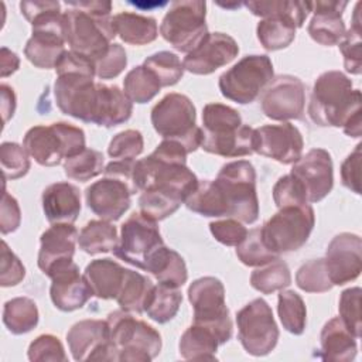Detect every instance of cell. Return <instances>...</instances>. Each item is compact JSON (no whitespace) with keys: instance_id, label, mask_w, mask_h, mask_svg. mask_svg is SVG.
<instances>
[{"instance_id":"35","label":"cell","mask_w":362,"mask_h":362,"mask_svg":"<svg viewBox=\"0 0 362 362\" xmlns=\"http://www.w3.org/2000/svg\"><path fill=\"white\" fill-rule=\"evenodd\" d=\"M3 324L8 332L21 335L33 331L38 324V308L28 297H16L4 303Z\"/></svg>"},{"instance_id":"7","label":"cell","mask_w":362,"mask_h":362,"mask_svg":"<svg viewBox=\"0 0 362 362\" xmlns=\"http://www.w3.org/2000/svg\"><path fill=\"white\" fill-rule=\"evenodd\" d=\"M315 223L310 204L288 205L269 218L260 228L263 243L276 255L296 252L305 245Z\"/></svg>"},{"instance_id":"30","label":"cell","mask_w":362,"mask_h":362,"mask_svg":"<svg viewBox=\"0 0 362 362\" xmlns=\"http://www.w3.org/2000/svg\"><path fill=\"white\" fill-rule=\"evenodd\" d=\"M297 28H300V25L294 17L288 14H274L257 23L256 34L264 49L277 51L287 48L293 42Z\"/></svg>"},{"instance_id":"19","label":"cell","mask_w":362,"mask_h":362,"mask_svg":"<svg viewBox=\"0 0 362 362\" xmlns=\"http://www.w3.org/2000/svg\"><path fill=\"white\" fill-rule=\"evenodd\" d=\"M290 174L303 185L308 204L324 199L334 187L331 154L324 148H311L294 164Z\"/></svg>"},{"instance_id":"33","label":"cell","mask_w":362,"mask_h":362,"mask_svg":"<svg viewBox=\"0 0 362 362\" xmlns=\"http://www.w3.org/2000/svg\"><path fill=\"white\" fill-rule=\"evenodd\" d=\"M153 287L154 284L147 276L126 269L124 280L116 301L122 310L141 314L146 310V304L150 298Z\"/></svg>"},{"instance_id":"43","label":"cell","mask_w":362,"mask_h":362,"mask_svg":"<svg viewBox=\"0 0 362 362\" xmlns=\"http://www.w3.org/2000/svg\"><path fill=\"white\" fill-rule=\"evenodd\" d=\"M160 81L161 86L175 85L184 75V65L177 54L170 51H158L147 57L143 62Z\"/></svg>"},{"instance_id":"11","label":"cell","mask_w":362,"mask_h":362,"mask_svg":"<svg viewBox=\"0 0 362 362\" xmlns=\"http://www.w3.org/2000/svg\"><path fill=\"white\" fill-rule=\"evenodd\" d=\"M273 75V64L267 55H246L219 76L218 86L223 98L247 105L260 95Z\"/></svg>"},{"instance_id":"4","label":"cell","mask_w":362,"mask_h":362,"mask_svg":"<svg viewBox=\"0 0 362 362\" xmlns=\"http://www.w3.org/2000/svg\"><path fill=\"white\" fill-rule=\"evenodd\" d=\"M119 362H150L161 351L160 332L129 311L117 310L106 318Z\"/></svg>"},{"instance_id":"58","label":"cell","mask_w":362,"mask_h":362,"mask_svg":"<svg viewBox=\"0 0 362 362\" xmlns=\"http://www.w3.org/2000/svg\"><path fill=\"white\" fill-rule=\"evenodd\" d=\"M68 7L79 8L96 16H110L112 3L110 1H65Z\"/></svg>"},{"instance_id":"1","label":"cell","mask_w":362,"mask_h":362,"mask_svg":"<svg viewBox=\"0 0 362 362\" xmlns=\"http://www.w3.org/2000/svg\"><path fill=\"white\" fill-rule=\"evenodd\" d=\"M361 90L341 71L321 74L313 86L308 116L321 127H342L349 137H361L362 113Z\"/></svg>"},{"instance_id":"28","label":"cell","mask_w":362,"mask_h":362,"mask_svg":"<svg viewBox=\"0 0 362 362\" xmlns=\"http://www.w3.org/2000/svg\"><path fill=\"white\" fill-rule=\"evenodd\" d=\"M144 272H148L160 284L178 288L188 279V272L182 256L165 245L160 246L150 256Z\"/></svg>"},{"instance_id":"32","label":"cell","mask_w":362,"mask_h":362,"mask_svg":"<svg viewBox=\"0 0 362 362\" xmlns=\"http://www.w3.org/2000/svg\"><path fill=\"white\" fill-rule=\"evenodd\" d=\"M219 341L215 334L199 324H191L180 338L178 351L187 361H215Z\"/></svg>"},{"instance_id":"22","label":"cell","mask_w":362,"mask_h":362,"mask_svg":"<svg viewBox=\"0 0 362 362\" xmlns=\"http://www.w3.org/2000/svg\"><path fill=\"white\" fill-rule=\"evenodd\" d=\"M132 192L129 187L116 178L103 177L85 189L88 208L103 221H117L130 208Z\"/></svg>"},{"instance_id":"49","label":"cell","mask_w":362,"mask_h":362,"mask_svg":"<svg viewBox=\"0 0 362 362\" xmlns=\"http://www.w3.org/2000/svg\"><path fill=\"white\" fill-rule=\"evenodd\" d=\"M27 356L33 362H66L64 345L58 337L52 334L38 335L28 346Z\"/></svg>"},{"instance_id":"21","label":"cell","mask_w":362,"mask_h":362,"mask_svg":"<svg viewBox=\"0 0 362 362\" xmlns=\"http://www.w3.org/2000/svg\"><path fill=\"white\" fill-rule=\"evenodd\" d=\"M239 54L238 42L225 33H208L201 44L184 57L182 65L191 74L209 75L233 61Z\"/></svg>"},{"instance_id":"47","label":"cell","mask_w":362,"mask_h":362,"mask_svg":"<svg viewBox=\"0 0 362 362\" xmlns=\"http://www.w3.org/2000/svg\"><path fill=\"white\" fill-rule=\"evenodd\" d=\"M361 294V287H349L341 293L338 303L339 318L356 339L361 337L362 332Z\"/></svg>"},{"instance_id":"34","label":"cell","mask_w":362,"mask_h":362,"mask_svg":"<svg viewBox=\"0 0 362 362\" xmlns=\"http://www.w3.org/2000/svg\"><path fill=\"white\" fill-rule=\"evenodd\" d=\"M117 243V229L109 221H89L79 232L78 245L88 255L106 253Z\"/></svg>"},{"instance_id":"14","label":"cell","mask_w":362,"mask_h":362,"mask_svg":"<svg viewBox=\"0 0 362 362\" xmlns=\"http://www.w3.org/2000/svg\"><path fill=\"white\" fill-rule=\"evenodd\" d=\"M163 245L157 222L141 212H133L120 228L113 253L117 259L144 270L150 256Z\"/></svg>"},{"instance_id":"37","label":"cell","mask_w":362,"mask_h":362,"mask_svg":"<svg viewBox=\"0 0 362 362\" xmlns=\"http://www.w3.org/2000/svg\"><path fill=\"white\" fill-rule=\"evenodd\" d=\"M161 88L158 78L144 65L134 66L123 79V92L134 103L150 102Z\"/></svg>"},{"instance_id":"20","label":"cell","mask_w":362,"mask_h":362,"mask_svg":"<svg viewBox=\"0 0 362 362\" xmlns=\"http://www.w3.org/2000/svg\"><path fill=\"white\" fill-rule=\"evenodd\" d=\"M324 262L334 286L354 281L362 270V240L359 235L342 232L334 236L328 243Z\"/></svg>"},{"instance_id":"8","label":"cell","mask_w":362,"mask_h":362,"mask_svg":"<svg viewBox=\"0 0 362 362\" xmlns=\"http://www.w3.org/2000/svg\"><path fill=\"white\" fill-rule=\"evenodd\" d=\"M187 294L194 310V324L209 328L219 345L226 344L232 337L233 325L222 281L212 276L199 277L189 284Z\"/></svg>"},{"instance_id":"31","label":"cell","mask_w":362,"mask_h":362,"mask_svg":"<svg viewBox=\"0 0 362 362\" xmlns=\"http://www.w3.org/2000/svg\"><path fill=\"white\" fill-rule=\"evenodd\" d=\"M116 35L132 45H146L158 35L157 21L153 17L123 11L112 17Z\"/></svg>"},{"instance_id":"10","label":"cell","mask_w":362,"mask_h":362,"mask_svg":"<svg viewBox=\"0 0 362 362\" xmlns=\"http://www.w3.org/2000/svg\"><path fill=\"white\" fill-rule=\"evenodd\" d=\"M206 3L202 0L174 1L161 20L160 34L180 52H191L208 35Z\"/></svg>"},{"instance_id":"12","label":"cell","mask_w":362,"mask_h":362,"mask_svg":"<svg viewBox=\"0 0 362 362\" xmlns=\"http://www.w3.org/2000/svg\"><path fill=\"white\" fill-rule=\"evenodd\" d=\"M236 324L238 338L249 355L264 356L276 348L280 332L272 307L263 298H255L240 308Z\"/></svg>"},{"instance_id":"9","label":"cell","mask_w":362,"mask_h":362,"mask_svg":"<svg viewBox=\"0 0 362 362\" xmlns=\"http://www.w3.org/2000/svg\"><path fill=\"white\" fill-rule=\"evenodd\" d=\"M64 35L71 51L95 61L107 51L116 31L112 17L71 7L64 13Z\"/></svg>"},{"instance_id":"23","label":"cell","mask_w":362,"mask_h":362,"mask_svg":"<svg viewBox=\"0 0 362 362\" xmlns=\"http://www.w3.org/2000/svg\"><path fill=\"white\" fill-rule=\"evenodd\" d=\"M78 230L74 223H52L40 238L37 264L47 274L57 263L74 257L78 243Z\"/></svg>"},{"instance_id":"45","label":"cell","mask_w":362,"mask_h":362,"mask_svg":"<svg viewBox=\"0 0 362 362\" xmlns=\"http://www.w3.org/2000/svg\"><path fill=\"white\" fill-rule=\"evenodd\" d=\"M296 284L305 293H325L334 287L324 259H311L303 263L296 273Z\"/></svg>"},{"instance_id":"44","label":"cell","mask_w":362,"mask_h":362,"mask_svg":"<svg viewBox=\"0 0 362 362\" xmlns=\"http://www.w3.org/2000/svg\"><path fill=\"white\" fill-rule=\"evenodd\" d=\"M236 256L245 266L250 267H259L280 257L266 247L260 235V228L247 230L245 239L236 246Z\"/></svg>"},{"instance_id":"40","label":"cell","mask_w":362,"mask_h":362,"mask_svg":"<svg viewBox=\"0 0 362 362\" xmlns=\"http://www.w3.org/2000/svg\"><path fill=\"white\" fill-rule=\"evenodd\" d=\"M103 154L93 148H85L74 157L64 161V171L68 178L76 180L79 182L89 181L98 177L105 170Z\"/></svg>"},{"instance_id":"38","label":"cell","mask_w":362,"mask_h":362,"mask_svg":"<svg viewBox=\"0 0 362 362\" xmlns=\"http://www.w3.org/2000/svg\"><path fill=\"white\" fill-rule=\"evenodd\" d=\"M277 313L283 328L293 334L301 335L307 325V308L300 294L293 290H280L277 297Z\"/></svg>"},{"instance_id":"55","label":"cell","mask_w":362,"mask_h":362,"mask_svg":"<svg viewBox=\"0 0 362 362\" xmlns=\"http://www.w3.org/2000/svg\"><path fill=\"white\" fill-rule=\"evenodd\" d=\"M361 143L356 144L355 150L344 160L341 165V180L344 187L356 195L361 194Z\"/></svg>"},{"instance_id":"54","label":"cell","mask_w":362,"mask_h":362,"mask_svg":"<svg viewBox=\"0 0 362 362\" xmlns=\"http://www.w3.org/2000/svg\"><path fill=\"white\" fill-rule=\"evenodd\" d=\"M21 222V211L17 199L6 191V182H3V197L0 209V230L3 235L14 232Z\"/></svg>"},{"instance_id":"13","label":"cell","mask_w":362,"mask_h":362,"mask_svg":"<svg viewBox=\"0 0 362 362\" xmlns=\"http://www.w3.org/2000/svg\"><path fill=\"white\" fill-rule=\"evenodd\" d=\"M99 85L100 82H95L93 76L88 74H58L54 82L55 103L64 115L95 124L100 95Z\"/></svg>"},{"instance_id":"3","label":"cell","mask_w":362,"mask_h":362,"mask_svg":"<svg viewBox=\"0 0 362 362\" xmlns=\"http://www.w3.org/2000/svg\"><path fill=\"white\" fill-rule=\"evenodd\" d=\"M222 216L253 223L259 218L256 171L247 160L226 163L212 180Z\"/></svg>"},{"instance_id":"39","label":"cell","mask_w":362,"mask_h":362,"mask_svg":"<svg viewBox=\"0 0 362 362\" xmlns=\"http://www.w3.org/2000/svg\"><path fill=\"white\" fill-rule=\"evenodd\" d=\"M291 284V274L284 260L274 259L255 269L250 274V286L262 294H272Z\"/></svg>"},{"instance_id":"41","label":"cell","mask_w":362,"mask_h":362,"mask_svg":"<svg viewBox=\"0 0 362 362\" xmlns=\"http://www.w3.org/2000/svg\"><path fill=\"white\" fill-rule=\"evenodd\" d=\"M361 3H356L351 28L345 33L344 40L339 42V49L344 55V66L345 71L352 75H359L362 72V41H361V14H359Z\"/></svg>"},{"instance_id":"16","label":"cell","mask_w":362,"mask_h":362,"mask_svg":"<svg viewBox=\"0 0 362 362\" xmlns=\"http://www.w3.org/2000/svg\"><path fill=\"white\" fill-rule=\"evenodd\" d=\"M66 342L74 361H117L106 321L82 320L75 322L66 332Z\"/></svg>"},{"instance_id":"53","label":"cell","mask_w":362,"mask_h":362,"mask_svg":"<svg viewBox=\"0 0 362 362\" xmlns=\"http://www.w3.org/2000/svg\"><path fill=\"white\" fill-rule=\"evenodd\" d=\"M209 230L215 240L225 246H238L247 235V229L243 226V223L233 218L211 222Z\"/></svg>"},{"instance_id":"51","label":"cell","mask_w":362,"mask_h":362,"mask_svg":"<svg viewBox=\"0 0 362 362\" xmlns=\"http://www.w3.org/2000/svg\"><path fill=\"white\" fill-rule=\"evenodd\" d=\"M273 201L277 208L308 204L303 185L291 174L283 175L277 180L273 187Z\"/></svg>"},{"instance_id":"36","label":"cell","mask_w":362,"mask_h":362,"mask_svg":"<svg viewBox=\"0 0 362 362\" xmlns=\"http://www.w3.org/2000/svg\"><path fill=\"white\" fill-rule=\"evenodd\" d=\"M181 303L182 294L178 287H171L158 283L157 286L153 287L144 313L153 321L158 324H165L175 317Z\"/></svg>"},{"instance_id":"25","label":"cell","mask_w":362,"mask_h":362,"mask_svg":"<svg viewBox=\"0 0 362 362\" xmlns=\"http://www.w3.org/2000/svg\"><path fill=\"white\" fill-rule=\"evenodd\" d=\"M41 202L49 223H74L81 212V192L71 182L48 185L42 191Z\"/></svg>"},{"instance_id":"15","label":"cell","mask_w":362,"mask_h":362,"mask_svg":"<svg viewBox=\"0 0 362 362\" xmlns=\"http://www.w3.org/2000/svg\"><path fill=\"white\" fill-rule=\"evenodd\" d=\"M260 102L266 117L277 122L297 120L304 113L305 86L297 76L279 75L270 81Z\"/></svg>"},{"instance_id":"59","label":"cell","mask_w":362,"mask_h":362,"mask_svg":"<svg viewBox=\"0 0 362 362\" xmlns=\"http://www.w3.org/2000/svg\"><path fill=\"white\" fill-rule=\"evenodd\" d=\"M20 66V58L16 52L8 49L7 47H1L0 51V75L1 78H6L11 74H14Z\"/></svg>"},{"instance_id":"56","label":"cell","mask_w":362,"mask_h":362,"mask_svg":"<svg viewBox=\"0 0 362 362\" xmlns=\"http://www.w3.org/2000/svg\"><path fill=\"white\" fill-rule=\"evenodd\" d=\"M134 164H136V160H112L109 164H106L103 174H105V177H112V178L123 181L129 187V189L133 195V194H136L134 181H133Z\"/></svg>"},{"instance_id":"42","label":"cell","mask_w":362,"mask_h":362,"mask_svg":"<svg viewBox=\"0 0 362 362\" xmlns=\"http://www.w3.org/2000/svg\"><path fill=\"white\" fill-rule=\"evenodd\" d=\"M247 10L257 17L266 18L274 14L293 16L300 27H303L308 13L310 1H287V0H267V1H245Z\"/></svg>"},{"instance_id":"52","label":"cell","mask_w":362,"mask_h":362,"mask_svg":"<svg viewBox=\"0 0 362 362\" xmlns=\"http://www.w3.org/2000/svg\"><path fill=\"white\" fill-rule=\"evenodd\" d=\"M25 277V267L21 260L11 252L8 245L1 240L0 253V286L13 287L23 281Z\"/></svg>"},{"instance_id":"50","label":"cell","mask_w":362,"mask_h":362,"mask_svg":"<svg viewBox=\"0 0 362 362\" xmlns=\"http://www.w3.org/2000/svg\"><path fill=\"white\" fill-rule=\"evenodd\" d=\"M95 76L99 79H112L123 72L127 65L126 51L120 44L112 42L107 51L93 61Z\"/></svg>"},{"instance_id":"46","label":"cell","mask_w":362,"mask_h":362,"mask_svg":"<svg viewBox=\"0 0 362 362\" xmlns=\"http://www.w3.org/2000/svg\"><path fill=\"white\" fill-rule=\"evenodd\" d=\"M24 146L14 141H4L0 146V163L3 180H17L30 170V158Z\"/></svg>"},{"instance_id":"17","label":"cell","mask_w":362,"mask_h":362,"mask_svg":"<svg viewBox=\"0 0 362 362\" xmlns=\"http://www.w3.org/2000/svg\"><path fill=\"white\" fill-rule=\"evenodd\" d=\"M303 147V136L290 122L264 124L255 129L253 151L281 164H294L301 157Z\"/></svg>"},{"instance_id":"24","label":"cell","mask_w":362,"mask_h":362,"mask_svg":"<svg viewBox=\"0 0 362 362\" xmlns=\"http://www.w3.org/2000/svg\"><path fill=\"white\" fill-rule=\"evenodd\" d=\"M346 1H310V11L314 13L307 31L310 37L325 47L339 44L345 37L342 13Z\"/></svg>"},{"instance_id":"57","label":"cell","mask_w":362,"mask_h":362,"mask_svg":"<svg viewBox=\"0 0 362 362\" xmlns=\"http://www.w3.org/2000/svg\"><path fill=\"white\" fill-rule=\"evenodd\" d=\"M0 95H1V113H3V123H7L14 112L17 105V98L14 89L6 83L0 85Z\"/></svg>"},{"instance_id":"26","label":"cell","mask_w":362,"mask_h":362,"mask_svg":"<svg viewBox=\"0 0 362 362\" xmlns=\"http://www.w3.org/2000/svg\"><path fill=\"white\" fill-rule=\"evenodd\" d=\"M320 356L324 361L349 362L358 352L356 338L345 327L339 317H334L325 322L320 335Z\"/></svg>"},{"instance_id":"6","label":"cell","mask_w":362,"mask_h":362,"mask_svg":"<svg viewBox=\"0 0 362 362\" xmlns=\"http://www.w3.org/2000/svg\"><path fill=\"white\" fill-rule=\"evenodd\" d=\"M151 124L164 140L178 141L187 153L201 147L202 129L197 126L192 100L182 93H167L151 109Z\"/></svg>"},{"instance_id":"18","label":"cell","mask_w":362,"mask_h":362,"mask_svg":"<svg viewBox=\"0 0 362 362\" xmlns=\"http://www.w3.org/2000/svg\"><path fill=\"white\" fill-rule=\"evenodd\" d=\"M45 276L51 279V301L61 311L79 310L93 296L85 276L79 273V267L72 259L57 263Z\"/></svg>"},{"instance_id":"2","label":"cell","mask_w":362,"mask_h":362,"mask_svg":"<svg viewBox=\"0 0 362 362\" xmlns=\"http://www.w3.org/2000/svg\"><path fill=\"white\" fill-rule=\"evenodd\" d=\"M201 148L221 157H243L253 151L255 129L243 124L239 112L223 103H208L202 109Z\"/></svg>"},{"instance_id":"29","label":"cell","mask_w":362,"mask_h":362,"mask_svg":"<svg viewBox=\"0 0 362 362\" xmlns=\"http://www.w3.org/2000/svg\"><path fill=\"white\" fill-rule=\"evenodd\" d=\"M99 106L95 124L113 127L127 122L133 112V102L116 85H99Z\"/></svg>"},{"instance_id":"5","label":"cell","mask_w":362,"mask_h":362,"mask_svg":"<svg viewBox=\"0 0 362 362\" xmlns=\"http://www.w3.org/2000/svg\"><path fill=\"white\" fill-rule=\"evenodd\" d=\"M23 146L28 156L42 167L58 165L62 160L86 148L83 130L66 122L33 126L25 132Z\"/></svg>"},{"instance_id":"48","label":"cell","mask_w":362,"mask_h":362,"mask_svg":"<svg viewBox=\"0 0 362 362\" xmlns=\"http://www.w3.org/2000/svg\"><path fill=\"white\" fill-rule=\"evenodd\" d=\"M143 147V134L139 130L127 129L113 136L107 147V154L113 160H134L141 154Z\"/></svg>"},{"instance_id":"27","label":"cell","mask_w":362,"mask_h":362,"mask_svg":"<svg viewBox=\"0 0 362 362\" xmlns=\"http://www.w3.org/2000/svg\"><path fill=\"white\" fill-rule=\"evenodd\" d=\"M126 269L109 257L92 260L83 272V276L95 297L100 300H112L117 297Z\"/></svg>"}]
</instances>
